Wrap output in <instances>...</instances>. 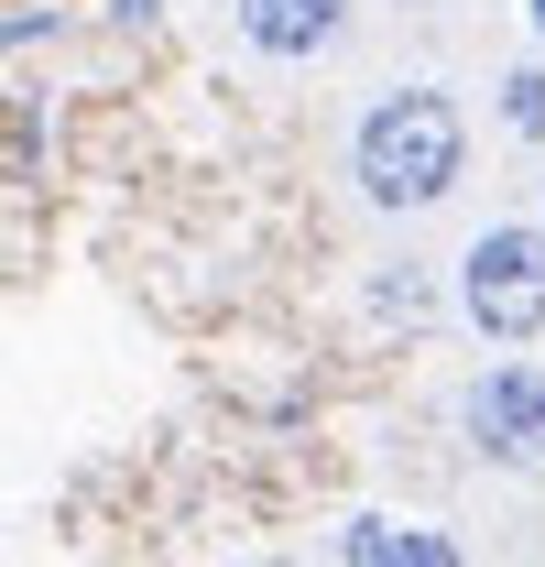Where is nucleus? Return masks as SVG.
<instances>
[{"label": "nucleus", "mask_w": 545, "mask_h": 567, "mask_svg": "<svg viewBox=\"0 0 545 567\" xmlns=\"http://www.w3.org/2000/svg\"><path fill=\"white\" fill-rule=\"evenodd\" d=\"M229 22H240V44L272 55V66H317V55H339L349 0H229Z\"/></svg>", "instance_id": "obj_4"}, {"label": "nucleus", "mask_w": 545, "mask_h": 567, "mask_svg": "<svg viewBox=\"0 0 545 567\" xmlns=\"http://www.w3.org/2000/svg\"><path fill=\"white\" fill-rule=\"evenodd\" d=\"M459 425H470V447L491 470H545V371L535 360H491L470 393H459Z\"/></svg>", "instance_id": "obj_3"}, {"label": "nucleus", "mask_w": 545, "mask_h": 567, "mask_svg": "<svg viewBox=\"0 0 545 567\" xmlns=\"http://www.w3.org/2000/svg\"><path fill=\"white\" fill-rule=\"evenodd\" d=\"M448 274H459V317H470L491 350H535L545 339V229L535 218L470 229V251H459Z\"/></svg>", "instance_id": "obj_2"}, {"label": "nucleus", "mask_w": 545, "mask_h": 567, "mask_svg": "<svg viewBox=\"0 0 545 567\" xmlns=\"http://www.w3.org/2000/svg\"><path fill=\"white\" fill-rule=\"evenodd\" d=\"M524 22H535V44H545V0H524Z\"/></svg>", "instance_id": "obj_8"}, {"label": "nucleus", "mask_w": 545, "mask_h": 567, "mask_svg": "<svg viewBox=\"0 0 545 567\" xmlns=\"http://www.w3.org/2000/svg\"><path fill=\"white\" fill-rule=\"evenodd\" d=\"M339 567H470L448 524H414V513H349L339 524Z\"/></svg>", "instance_id": "obj_5"}, {"label": "nucleus", "mask_w": 545, "mask_h": 567, "mask_svg": "<svg viewBox=\"0 0 545 567\" xmlns=\"http://www.w3.org/2000/svg\"><path fill=\"white\" fill-rule=\"evenodd\" d=\"M349 175L382 218H425L436 197H459L470 175V110L448 87H382L349 132Z\"/></svg>", "instance_id": "obj_1"}, {"label": "nucleus", "mask_w": 545, "mask_h": 567, "mask_svg": "<svg viewBox=\"0 0 545 567\" xmlns=\"http://www.w3.org/2000/svg\"><path fill=\"white\" fill-rule=\"evenodd\" d=\"M491 121H502L513 142H545V55H524V66L491 76Z\"/></svg>", "instance_id": "obj_6"}, {"label": "nucleus", "mask_w": 545, "mask_h": 567, "mask_svg": "<svg viewBox=\"0 0 545 567\" xmlns=\"http://www.w3.org/2000/svg\"><path fill=\"white\" fill-rule=\"evenodd\" d=\"M371 306L414 328V317H436V274H425V262H404V274H382V284H371Z\"/></svg>", "instance_id": "obj_7"}]
</instances>
